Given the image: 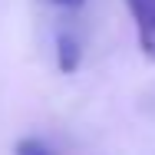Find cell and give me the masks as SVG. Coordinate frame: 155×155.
Returning <instances> with one entry per match:
<instances>
[{
  "instance_id": "obj_3",
  "label": "cell",
  "mask_w": 155,
  "mask_h": 155,
  "mask_svg": "<svg viewBox=\"0 0 155 155\" xmlns=\"http://www.w3.org/2000/svg\"><path fill=\"white\" fill-rule=\"evenodd\" d=\"M17 152H46V145H43V142H20Z\"/></svg>"
},
{
  "instance_id": "obj_1",
  "label": "cell",
  "mask_w": 155,
  "mask_h": 155,
  "mask_svg": "<svg viewBox=\"0 0 155 155\" xmlns=\"http://www.w3.org/2000/svg\"><path fill=\"white\" fill-rule=\"evenodd\" d=\"M135 27H139V46L155 63V0H125Z\"/></svg>"
},
{
  "instance_id": "obj_4",
  "label": "cell",
  "mask_w": 155,
  "mask_h": 155,
  "mask_svg": "<svg viewBox=\"0 0 155 155\" xmlns=\"http://www.w3.org/2000/svg\"><path fill=\"white\" fill-rule=\"evenodd\" d=\"M53 3H56V7H63V10H79L86 0H53Z\"/></svg>"
},
{
  "instance_id": "obj_2",
  "label": "cell",
  "mask_w": 155,
  "mask_h": 155,
  "mask_svg": "<svg viewBox=\"0 0 155 155\" xmlns=\"http://www.w3.org/2000/svg\"><path fill=\"white\" fill-rule=\"evenodd\" d=\"M76 66H79V43L69 33H63L60 36V69L63 73H73Z\"/></svg>"
}]
</instances>
